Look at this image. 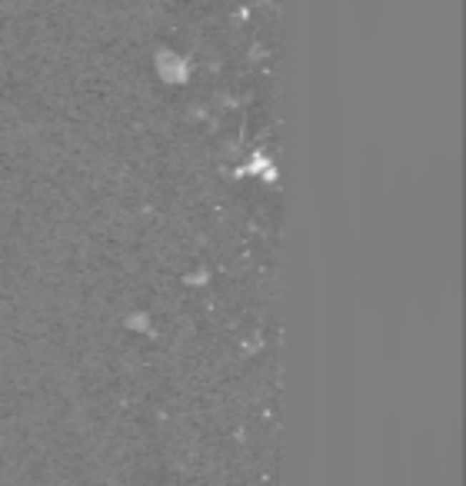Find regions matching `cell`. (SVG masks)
Wrapping results in <instances>:
<instances>
[{
  "label": "cell",
  "mask_w": 466,
  "mask_h": 486,
  "mask_svg": "<svg viewBox=\"0 0 466 486\" xmlns=\"http://www.w3.org/2000/svg\"><path fill=\"white\" fill-rule=\"evenodd\" d=\"M240 174H260L263 180H277V160L270 154H263V150H253L247 160L240 164Z\"/></svg>",
  "instance_id": "2"
},
{
  "label": "cell",
  "mask_w": 466,
  "mask_h": 486,
  "mask_svg": "<svg viewBox=\"0 0 466 486\" xmlns=\"http://www.w3.org/2000/svg\"><path fill=\"white\" fill-rule=\"evenodd\" d=\"M157 67H160L164 77L184 80L187 74H190V60H187L184 54H177V50H160V54H157Z\"/></svg>",
  "instance_id": "1"
}]
</instances>
